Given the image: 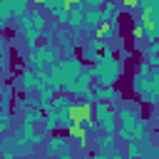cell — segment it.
<instances>
[{
  "label": "cell",
  "instance_id": "1",
  "mask_svg": "<svg viewBox=\"0 0 159 159\" xmlns=\"http://www.w3.org/2000/svg\"><path fill=\"white\" fill-rule=\"evenodd\" d=\"M117 132H119V139H124V142H132V139H149L147 122L142 119V114H139L137 107H132V104L117 109Z\"/></svg>",
  "mask_w": 159,
  "mask_h": 159
},
{
  "label": "cell",
  "instance_id": "2",
  "mask_svg": "<svg viewBox=\"0 0 159 159\" xmlns=\"http://www.w3.org/2000/svg\"><path fill=\"white\" fill-rule=\"evenodd\" d=\"M92 72H94V82L97 84H117V80L122 77L124 72V62L112 55H99V60L92 65Z\"/></svg>",
  "mask_w": 159,
  "mask_h": 159
},
{
  "label": "cell",
  "instance_id": "3",
  "mask_svg": "<svg viewBox=\"0 0 159 159\" xmlns=\"http://www.w3.org/2000/svg\"><path fill=\"white\" fill-rule=\"evenodd\" d=\"M45 27H47V17L42 12H27L25 17H20V25H17V32L25 37L27 47H37V40L45 35Z\"/></svg>",
  "mask_w": 159,
  "mask_h": 159
},
{
  "label": "cell",
  "instance_id": "4",
  "mask_svg": "<svg viewBox=\"0 0 159 159\" xmlns=\"http://www.w3.org/2000/svg\"><path fill=\"white\" fill-rule=\"evenodd\" d=\"M94 129L99 134H114L117 132V112L109 102H94Z\"/></svg>",
  "mask_w": 159,
  "mask_h": 159
},
{
  "label": "cell",
  "instance_id": "5",
  "mask_svg": "<svg viewBox=\"0 0 159 159\" xmlns=\"http://www.w3.org/2000/svg\"><path fill=\"white\" fill-rule=\"evenodd\" d=\"M35 152V144L27 142V139H20V137H2L0 139V154L2 157H15V154H32Z\"/></svg>",
  "mask_w": 159,
  "mask_h": 159
},
{
  "label": "cell",
  "instance_id": "6",
  "mask_svg": "<svg viewBox=\"0 0 159 159\" xmlns=\"http://www.w3.org/2000/svg\"><path fill=\"white\" fill-rule=\"evenodd\" d=\"M94 72L92 67H82L80 75H77V84H75V97L77 99H92V92H94Z\"/></svg>",
  "mask_w": 159,
  "mask_h": 159
},
{
  "label": "cell",
  "instance_id": "7",
  "mask_svg": "<svg viewBox=\"0 0 159 159\" xmlns=\"http://www.w3.org/2000/svg\"><path fill=\"white\" fill-rule=\"evenodd\" d=\"M45 154H47V157H70V154H72L70 137L47 134V139H45Z\"/></svg>",
  "mask_w": 159,
  "mask_h": 159
},
{
  "label": "cell",
  "instance_id": "8",
  "mask_svg": "<svg viewBox=\"0 0 159 159\" xmlns=\"http://www.w3.org/2000/svg\"><path fill=\"white\" fill-rule=\"evenodd\" d=\"M15 137H20V139H27V142H32L35 147L37 144H45V139H47V132L42 129V124H40V129H37V124H32V122H20V127H15Z\"/></svg>",
  "mask_w": 159,
  "mask_h": 159
},
{
  "label": "cell",
  "instance_id": "9",
  "mask_svg": "<svg viewBox=\"0 0 159 159\" xmlns=\"http://www.w3.org/2000/svg\"><path fill=\"white\" fill-rule=\"evenodd\" d=\"M104 20H107V17H104L102 7H89V10H84V12H82V32H97Z\"/></svg>",
  "mask_w": 159,
  "mask_h": 159
},
{
  "label": "cell",
  "instance_id": "10",
  "mask_svg": "<svg viewBox=\"0 0 159 159\" xmlns=\"http://www.w3.org/2000/svg\"><path fill=\"white\" fill-rule=\"evenodd\" d=\"M119 99H122V92H119L114 84H94L92 102H109V104H117Z\"/></svg>",
  "mask_w": 159,
  "mask_h": 159
},
{
  "label": "cell",
  "instance_id": "11",
  "mask_svg": "<svg viewBox=\"0 0 159 159\" xmlns=\"http://www.w3.org/2000/svg\"><path fill=\"white\" fill-rule=\"evenodd\" d=\"M20 89L25 94L37 92V70L35 67H25L22 70V75H20Z\"/></svg>",
  "mask_w": 159,
  "mask_h": 159
},
{
  "label": "cell",
  "instance_id": "12",
  "mask_svg": "<svg viewBox=\"0 0 159 159\" xmlns=\"http://www.w3.org/2000/svg\"><path fill=\"white\" fill-rule=\"evenodd\" d=\"M32 0H0V7L2 10H7L12 17H25L27 15V5H30Z\"/></svg>",
  "mask_w": 159,
  "mask_h": 159
},
{
  "label": "cell",
  "instance_id": "13",
  "mask_svg": "<svg viewBox=\"0 0 159 159\" xmlns=\"http://www.w3.org/2000/svg\"><path fill=\"white\" fill-rule=\"evenodd\" d=\"M117 32H119V20H104V22L99 25V30H97V35H99L102 40H114Z\"/></svg>",
  "mask_w": 159,
  "mask_h": 159
},
{
  "label": "cell",
  "instance_id": "14",
  "mask_svg": "<svg viewBox=\"0 0 159 159\" xmlns=\"http://www.w3.org/2000/svg\"><path fill=\"white\" fill-rule=\"evenodd\" d=\"M42 117H45V112H42L37 104H27V107L22 109V119H25V122H32V124H42Z\"/></svg>",
  "mask_w": 159,
  "mask_h": 159
},
{
  "label": "cell",
  "instance_id": "15",
  "mask_svg": "<svg viewBox=\"0 0 159 159\" xmlns=\"http://www.w3.org/2000/svg\"><path fill=\"white\" fill-rule=\"evenodd\" d=\"M102 12H104L107 20H117L122 10H119V2H117V0H107V2L102 5Z\"/></svg>",
  "mask_w": 159,
  "mask_h": 159
},
{
  "label": "cell",
  "instance_id": "16",
  "mask_svg": "<svg viewBox=\"0 0 159 159\" xmlns=\"http://www.w3.org/2000/svg\"><path fill=\"white\" fill-rule=\"evenodd\" d=\"M142 50V57L144 60H149V57H154V55H159V37H154V40H149L144 47H139Z\"/></svg>",
  "mask_w": 159,
  "mask_h": 159
},
{
  "label": "cell",
  "instance_id": "17",
  "mask_svg": "<svg viewBox=\"0 0 159 159\" xmlns=\"http://www.w3.org/2000/svg\"><path fill=\"white\" fill-rule=\"evenodd\" d=\"M82 60L89 62V65H94V62L99 60V50L92 47V45H84V47H82Z\"/></svg>",
  "mask_w": 159,
  "mask_h": 159
},
{
  "label": "cell",
  "instance_id": "18",
  "mask_svg": "<svg viewBox=\"0 0 159 159\" xmlns=\"http://www.w3.org/2000/svg\"><path fill=\"white\" fill-rule=\"evenodd\" d=\"M114 144H117V137H114V134H102V137H99V142H97L99 152H107V149H112Z\"/></svg>",
  "mask_w": 159,
  "mask_h": 159
},
{
  "label": "cell",
  "instance_id": "19",
  "mask_svg": "<svg viewBox=\"0 0 159 159\" xmlns=\"http://www.w3.org/2000/svg\"><path fill=\"white\" fill-rule=\"evenodd\" d=\"M12 129V114L10 112H5V109H0V132L2 134H7Z\"/></svg>",
  "mask_w": 159,
  "mask_h": 159
},
{
  "label": "cell",
  "instance_id": "20",
  "mask_svg": "<svg viewBox=\"0 0 159 159\" xmlns=\"http://www.w3.org/2000/svg\"><path fill=\"white\" fill-rule=\"evenodd\" d=\"M119 2V10L122 12H139V0H117Z\"/></svg>",
  "mask_w": 159,
  "mask_h": 159
},
{
  "label": "cell",
  "instance_id": "21",
  "mask_svg": "<svg viewBox=\"0 0 159 159\" xmlns=\"http://www.w3.org/2000/svg\"><path fill=\"white\" fill-rule=\"evenodd\" d=\"M10 20H12V15H10L7 10H2V7H0V32H2V30H7Z\"/></svg>",
  "mask_w": 159,
  "mask_h": 159
},
{
  "label": "cell",
  "instance_id": "22",
  "mask_svg": "<svg viewBox=\"0 0 159 159\" xmlns=\"http://www.w3.org/2000/svg\"><path fill=\"white\" fill-rule=\"evenodd\" d=\"M75 47H77L75 42H65V45H62V55H65V57H75V55H77Z\"/></svg>",
  "mask_w": 159,
  "mask_h": 159
},
{
  "label": "cell",
  "instance_id": "23",
  "mask_svg": "<svg viewBox=\"0 0 159 159\" xmlns=\"http://www.w3.org/2000/svg\"><path fill=\"white\" fill-rule=\"evenodd\" d=\"M27 104H30V99H27V97H22V99H15V112H20V114H22V109H25Z\"/></svg>",
  "mask_w": 159,
  "mask_h": 159
},
{
  "label": "cell",
  "instance_id": "24",
  "mask_svg": "<svg viewBox=\"0 0 159 159\" xmlns=\"http://www.w3.org/2000/svg\"><path fill=\"white\" fill-rule=\"evenodd\" d=\"M149 119H152V124H154V127H159V104L154 107V112H152V117H149Z\"/></svg>",
  "mask_w": 159,
  "mask_h": 159
},
{
  "label": "cell",
  "instance_id": "25",
  "mask_svg": "<svg viewBox=\"0 0 159 159\" xmlns=\"http://www.w3.org/2000/svg\"><path fill=\"white\" fill-rule=\"evenodd\" d=\"M82 2H87L89 7H102V5L107 2V0H82Z\"/></svg>",
  "mask_w": 159,
  "mask_h": 159
},
{
  "label": "cell",
  "instance_id": "26",
  "mask_svg": "<svg viewBox=\"0 0 159 159\" xmlns=\"http://www.w3.org/2000/svg\"><path fill=\"white\" fill-rule=\"evenodd\" d=\"M152 154H157V157H159V147H154V149H152Z\"/></svg>",
  "mask_w": 159,
  "mask_h": 159
},
{
  "label": "cell",
  "instance_id": "27",
  "mask_svg": "<svg viewBox=\"0 0 159 159\" xmlns=\"http://www.w3.org/2000/svg\"><path fill=\"white\" fill-rule=\"evenodd\" d=\"M32 2H37V5H42V2H45V0H32Z\"/></svg>",
  "mask_w": 159,
  "mask_h": 159
},
{
  "label": "cell",
  "instance_id": "28",
  "mask_svg": "<svg viewBox=\"0 0 159 159\" xmlns=\"http://www.w3.org/2000/svg\"><path fill=\"white\" fill-rule=\"evenodd\" d=\"M157 37H159V32H157Z\"/></svg>",
  "mask_w": 159,
  "mask_h": 159
}]
</instances>
